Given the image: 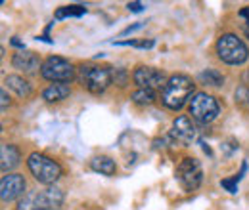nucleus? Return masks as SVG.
I'll use <instances>...</instances> for the list:
<instances>
[{
    "label": "nucleus",
    "instance_id": "nucleus-21",
    "mask_svg": "<svg viewBox=\"0 0 249 210\" xmlns=\"http://www.w3.org/2000/svg\"><path fill=\"white\" fill-rule=\"evenodd\" d=\"M113 44H117V46H134V48H144V50H148V48H152L154 44H156V40H124V42H113Z\"/></svg>",
    "mask_w": 249,
    "mask_h": 210
},
{
    "label": "nucleus",
    "instance_id": "nucleus-18",
    "mask_svg": "<svg viewBox=\"0 0 249 210\" xmlns=\"http://www.w3.org/2000/svg\"><path fill=\"white\" fill-rule=\"evenodd\" d=\"M197 79L203 82V84H209V86H222L224 84V77L218 73L217 69H203Z\"/></svg>",
    "mask_w": 249,
    "mask_h": 210
},
{
    "label": "nucleus",
    "instance_id": "nucleus-20",
    "mask_svg": "<svg viewBox=\"0 0 249 210\" xmlns=\"http://www.w3.org/2000/svg\"><path fill=\"white\" fill-rule=\"evenodd\" d=\"M234 97H236V103L244 109V111H249V88L244 84V86H240L236 94H234Z\"/></svg>",
    "mask_w": 249,
    "mask_h": 210
},
{
    "label": "nucleus",
    "instance_id": "nucleus-27",
    "mask_svg": "<svg viewBox=\"0 0 249 210\" xmlns=\"http://www.w3.org/2000/svg\"><path fill=\"white\" fill-rule=\"evenodd\" d=\"M240 16H242V17H246V19H248V25H249V8H244V10H242V12H240Z\"/></svg>",
    "mask_w": 249,
    "mask_h": 210
},
{
    "label": "nucleus",
    "instance_id": "nucleus-24",
    "mask_svg": "<svg viewBox=\"0 0 249 210\" xmlns=\"http://www.w3.org/2000/svg\"><path fill=\"white\" fill-rule=\"evenodd\" d=\"M144 27V21H138V23H134V25H130V27H126L124 31H121V34L119 36H124V34H130V32H134V31L142 29Z\"/></svg>",
    "mask_w": 249,
    "mask_h": 210
},
{
    "label": "nucleus",
    "instance_id": "nucleus-10",
    "mask_svg": "<svg viewBox=\"0 0 249 210\" xmlns=\"http://www.w3.org/2000/svg\"><path fill=\"white\" fill-rule=\"evenodd\" d=\"M25 191V180L21 174H6L0 180V199L2 203H12L21 199Z\"/></svg>",
    "mask_w": 249,
    "mask_h": 210
},
{
    "label": "nucleus",
    "instance_id": "nucleus-12",
    "mask_svg": "<svg viewBox=\"0 0 249 210\" xmlns=\"http://www.w3.org/2000/svg\"><path fill=\"white\" fill-rule=\"evenodd\" d=\"M12 65L23 73H36L42 65H40V60L38 56L31 52V50H19L18 54H14L12 58Z\"/></svg>",
    "mask_w": 249,
    "mask_h": 210
},
{
    "label": "nucleus",
    "instance_id": "nucleus-11",
    "mask_svg": "<svg viewBox=\"0 0 249 210\" xmlns=\"http://www.w3.org/2000/svg\"><path fill=\"white\" fill-rule=\"evenodd\" d=\"M197 136V128L196 124L190 120V117H177L173 122V130H171V138L177 142V144H182V145H192V142L196 140Z\"/></svg>",
    "mask_w": 249,
    "mask_h": 210
},
{
    "label": "nucleus",
    "instance_id": "nucleus-28",
    "mask_svg": "<svg viewBox=\"0 0 249 210\" xmlns=\"http://www.w3.org/2000/svg\"><path fill=\"white\" fill-rule=\"evenodd\" d=\"M12 44H14V46H18V48H21V50H23V44H21V42H19V40H18V38H12Z\"/></svg>",
    "mask_w": 249,
    "mask_h": 210
},
{
    "label": "nucleus",
    "instance_id": "nucleus-8",
    "mask_svg": "<svg viewBox=\"0 0 249 210\" xmlns=\"http://www.w3.org/2000/svg\"><path fill=\"white\" fill-rule=\"evenodd\" d=\"M40 75H42L46 81L54 82V84H56V82L67 84V82H71V81L75 79V69H73V65H71L69 61L60 58V56H50L48 60L42 63Z\"/></svg>",
    "mask_w": 249,
    "mask_h": 210
},
{
    "label": "nucleus",
    "instance_id": "nucleus-13",
    "mask_svg": "<svg viewBox=\"0 0 249 210\" xmlns=\"http://www.w3.org/2000/svg\"><path fill=\"white\" fill-rule=\"evenodd\" d=\"M21 161V155H19V149L12 144H2L0 147V170L4 174H8L10 170H14Z\"/></svg>",
    "mask_w": 249,
    "mask_h": 210
},
{
    "label": "nucleus",
    "instance_id": "nucleus-5",
    "mask_svg": "<svg viewBox=\"0 0 249 210\" xmlns=\"http://www.w3.org/2000/svg\"><path fill=\"white\" fill-rule=\"evenodd\" d=\"M217 54L218 58L228 65H242L249 58V50L246 42L238 38V34L226 32L217 40Z\"/></svg>",
    "mask_w": 249,
    "mask_h": 210
},
{
    "label": "nucleus",
    "instance_id": "nucleus-14",
    "mask_svg": "<svg viewBox=\"0 0 249 210\" xmlns=\"http://www.w3.org/2000/svg\"><path fill=\"white\" fill-rule=\"evenodd\" d=\"M90 168H92L94 172L104 174V176H113L115 170H117V164H115V161L111 157L98 155V157H94L92 161H90Z\"/></svg>",
    "mask_w": 249,
    "mask_h": 210
},
{
    "label": "nucleus",
    "instance_id": "nucleus-25",
    "mask_svg": "<svg viewBox=\"0 0 249 210\" xmlns=\"http://www.w3.org/2000/svg\"><path fill=\"white\" fill-rule=\"evenodd\" d=\"M126 8H128L130 12H142V10H144V4H142V2H128Z\"/></svg>",
    "mask_w": 249,
    "mask_h": 210
},
{
    "label": "nucleus",
    "instance_id": "nucleus-29",
    "mask_svg": "<svg viewBox=\"0 0 249 210\" xmlns=\"http://www.w3.org/2000/svg\"><path fill=\"white\" fill-rule=\"evenodd\" d=\"M246 34H248V38H249V25H248V29H246Z\"/></svg>",
    "mask_w": 249,
    "mask_h": 210
},
{
    "label": "nucleus",
    "instance_id": "nucleus-26",
    "mask_svg": "<svg viewBox=\"0 0 249 210\" xmlns=\"http://www.w3.org/2000/svg\"><path fill=\"white\" fill-rule=\"evenodd\" d=\"M0 97H2V111H6V107L10 105V97H8V94H6V88L0 90Z\"/></svg>",
    "mask_w": 249,
    "mask_h": 210
},
{
    "label": "nucleus",
    "instance_id": "nucleus-23",
    "mask_svg": "<svg viewBox=\"0 0 249 210\" xmlns=\"http://www.w3.org/2000/svg\"><path fill=\"white\" fill-rule=\"evenodd\" d=\"M222 147H224V155H226V157H230V155H232L234 151L238 149V142H236V140L232 138V140H228V142H226V144H224Z\"/></svg>",
    "mask_w": 249,
    "mask_h": 210
},
{
    "label": "nucleus",
    "instance_id": "nucleus-15",
    "mask_svg": "<svg viewBox=\"0 0 249 210\" xmlns=\"http://www.w3.org/2000/svg\"><path fill=\"white\" fill-rule=\"evenodd\" d=\"M71 96V88L69 84H63V82H56V84H50L46 90L42 92V99L54 103V101H63Z\"/></svg>",
    "mask_w": 249,
    "mask_h": 210
},
{
    "label": "nucleus",
    "instance_id": "nucleus-2",
    "mask_svg": "<svg viewBox=\"0 0 249 210\" xmlns=\"http://www.w3.org/2000/svg\"><path fill=\"white\" fill-rule=\"evenodd\" d=\"M63 205V191L50 185L40 191H31L23 195L18 203V210H56Z\"/></svg>",
    "mask_w": 249,
    "mask_h": 210
},
{
    "label": "nucleus",
    "instance_id": "nucleus-1",
    "mask_svg": "<svg viewBox=\"0 0 249 210\" xmlns=\"http://www.w3.org/2000/svg\"><path fill=\"white\" fill-rule=\"evenodd\" d=\"M194 82L192 79L186 75H173L167 84L161 90V101L167 109L171 111H178L184 107V103L188 101V97L194 94Z\"/></svg>",
    "mask_w": 249,
    "mask_h": 210
},
{
    "label": "nucleus",
    "instance_id": "nucleus-6",
    "mask_svg": "<svg viewBox=\"0 0 249 210\" xmlns=\"http://www.w3.org/2000/svg\"><path fill=\"white\" fill-rule=\"evenodd\" d=\"M218 113H220L218 101L213 96L205 94V92L196 94L192 97V101H190V115H192V119H196L201 124L213 122L218 117Z\"/></svg>",
    "mask_w": 249,
    "mask_h": 210
},
{
    "label": "nucleus",
    "instance_id": "nucleus-7",
    "mask_svg": "<svg viewBox=\"0 0 249 210\" xmlns=\"http://www.w3.org/2000/svg\"><path fill=\"white\" fill-rule=\"evenodd\" d=\"M175 176H177V180L180 183V187H182L184 191H188V193H192V191H196V189L201 185V181H203V168H201V164H199L197 159L186 157V159H182V161L178 162Z\"/></svg>",
    "mask_w": 249,
    "mask_h": 210
},
{
    "label": "nucleus",
    "instance_id": "nucleus-9",
    "mask_svg": "<svg viewBox=\"0 0 249 210\" xmlns=\"http://www.w3.org/2000/svg\"><path fill=\"white\" fill-rule=\"evenodd\" d=\"M132 81L134 84H138L140 88L144 90H154L156 92L157 88L163 90V86L167 84V77L163 71H159L156 67H148V65H140L136 67V71L132 73Z\"/></svg>",
    "mask_w": 249,
    "mask_h": 210
},
{
    "label": "nucleus",
    "instance_id": "nucleus-3",
    "mask_svg": "<svg viewBox=\"0 0 249 210\" xmlns=\"http://www.w3.org/2000/svg\"><path fill=\"white\" fill-rule=\"evenodd\" d=\"M79 79L81 84L90 94H104L107 86L113 82V71L106 65H94V63H83L79 67Z\"/></svg>",
    "mask_w": 249,
    "mask_h": 210
},
{
    "label": "nucleus",
    "instance_id": "nucleus-16",
    "mask_svg": "<svg viewBox=\"0 0 249 210\" xmlns=\"http://www.w3.org/2000/svg\"><path fill=\"white\" fill-rule=\"evenodd\" d=\"M4 84H6L10 90L16 92L19 97H29V96H31V84H29L23 77L8 75V77H6V81H4Z\"/></svg>",
    "mask_w": 249,
    "mask_h": 210
},
{
    "label": "nucleus",
    "instance_id": "nucleus-22",
    "mask_svg": "<svg viewBox=\"0 0 249 210\" xmlns=\"http://www.w3.org/2000/svg\"><path fill=\"white\" fill-rule=\"evenodd\" d=\"M220 185H222L228 193H238V181L234 180V178H230V180H222L220 181Z\"/></svg>",
    "mask_w": 249,
    "mask_h": 210
},
{
    "label": "nucleus",
    "instance_id": "nucleus-19",
    "mask_svg": "<svg viewBox=\"0 0 249 210\" xmlns=\"http://www.w3.org/2000/svg\"><path fill=\"white\" fill-rule=\"evenodd\" d=\"M132 101L138 105H152L156 101V92L138 88L136 92H132Z\"/></svg>",
    "mask_w": 249,
    "mask_h": 210
},
{
    "label": "nucleus",
    "instance_id": "nucleus-4",
    "mask_svg": "<svg viewBox=\"0 0 249 210\" xmlns=\"http://www.w3.org/2000/svg\"><path fill=\"white\" fill-rule=\"evenodd\" d=\"M27 166L31 170L33 178L48 187L62 178V166L54 159H50L42 153H31L27 157Z\"/></svg>",
    "mask_w": 249,
    "mask_h": 210
},
{
    "label": "nucleus",
    "instance_id": "nucleus-17",
    "mask_svg": "<svg viewBox=\"0 0 249 210\" xmlns=\"http://www.w3.org/2000/svg\"><path fill=\"white\" fill-rule=\"evenodd\" d=\"M85 14H87V8L83 4H69V6H62V8L56 10L54 19L62 21V19H67V17H83Z\"/></svg>",
    "mask_w": 249,
    "mask_h": 210
}]
</instances>
